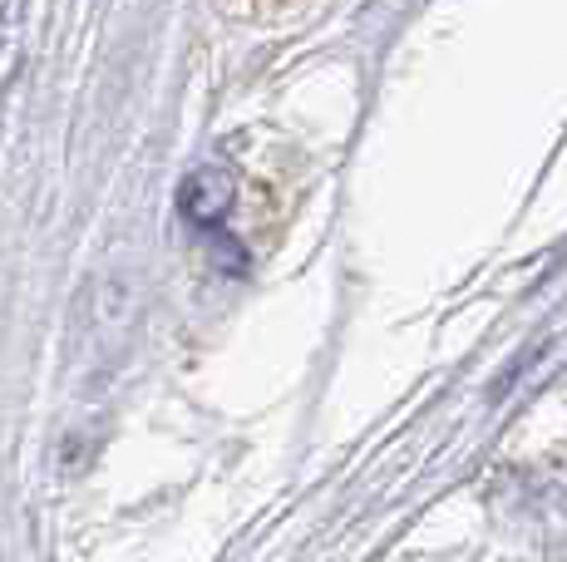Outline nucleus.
Listing matches in <instances>:
<instances>
[{
	"label": "nucleus",
	"instance_id": "f257e3e1",
	"mask_svg": "<svg viewBox=\"0 0 567 562\" xmlns=\"http://www.w3.org/2000/svg\"><path fill=\"white\" fill-rule=\"evenodd\" d=\"M178 202H183V212H188V222H198V227L223 222L227 208H233V178H227L223 168H198L183 183Z\"/></svg>",
	"mask_w": 567,
	"mask_h": 562
}]
</instances>
